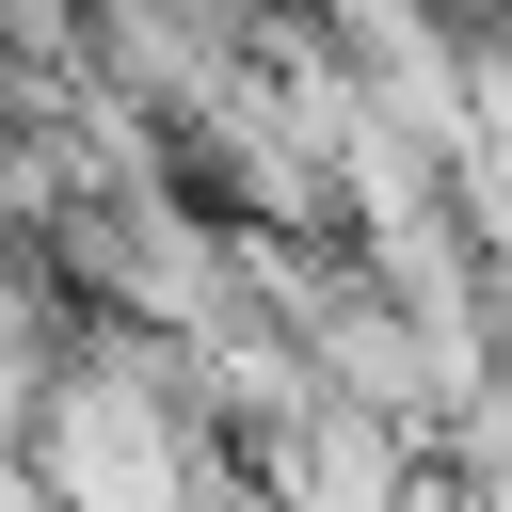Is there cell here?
I'll return each mask as SVG.
<instances>
[{"mask_svg":"<svg viewBox=\"0 0 512 512\" xmlns=\"http://www.w3.org/2000/svg\"><path fill=\"white\" fill-rule=\"evenodd\" d=\"M240 464H256V512H448V464L400 416H352V400H304Z\"/></svg>","mask_w":512,"mask_h":512,"instance_id":"cell-1","label":"cell"}]
</instances>
